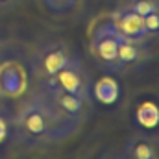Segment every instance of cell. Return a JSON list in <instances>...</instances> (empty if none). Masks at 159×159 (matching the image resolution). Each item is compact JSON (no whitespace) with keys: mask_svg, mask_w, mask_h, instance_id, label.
Returning a JSON list of instances; mask_svg holds the SVG:
<instances>
[{"mask_svg":"<svg viewBox=\"0 0 159 159\" xmlns=\"http://www.w3.org/2000/svg\"><path fill=\"white\" fill-rule=\"evenodd\" d=\"M0 78H7V81H0L2 96H19L24 91V74L17 63H0Z\"/></svg>","mask_w":159,"mask_h":159,"instance_id":"9c48e42d","label":"cell"},{"mask_svg":"<svg viewBox=\"0 0 159 159\" xmlns=\"http://www.w3.org/2000/svg\"><path fill=\"white\" fill-rule=\"evenodd\" d=\"M39 89L43 91H61V93H70L81 96L89 102H93V76L81 63L80 56H76L63 70L57 74L50 76L46 80L37 81Z\"/></svg>","mask_w":159,"mask_h":159,"instance_id":"7a4b0ae2","label":"cell"},{"mask_svg":"<svg viewBox=\"0 0 159 159\" xmlns=\"http://www.w3.org/2000/svg\"><path fill=\"white\" fill-rule=\"evenodd\" d=\"M78 54L70 48L69 43L65 41H52L37 48L30 59V69L32 74L37 78V81L46 80L59 70H63Z\"/></svg>","mask_w":159,"mask_h":159,"instance_id":"277c9868","label":"cell"},{"mask_svg":"<svg viewBox=\"0 0 159 159\" xmlns=\"http://www.w3.org/2000/svg\"><path fill=\"white\" fill-rule=\"evenodd\" d=\"M122 41H126L117 28L113 26V22L109 19L102 20L91 34L89 41V54L93 57V61L98 65V69L115 74V65H117V57H119V46Z\"/></svg>","mask_w":159,"mask_h":159,"instance_id":"3957f363","label":"cell"},{"mask_svg":"<svg viewBox=\"0 0 159 159\" xmlns=\"http://www.w3.org/2000/svg\"><path fill=\"white\" fill-rule=\"evenodd\" d=\"M152 2H156V4H159V0H152Z\"/></svg>","mask_w":159,"mask_h":159,"instance_id":"ac0fdd59","label":"cell"},{"mask_svg":"<svg viewBox=\"0 0 159 159\" xmlns=\"http://www.w3.org/2000/svg\"><path fill=\"white\" fill-rule=\"evenodd\" d=\"M107 19L113 22V26L117 28L120 35L129 43H137V44H148V34H146V28H144V19L139 17L137 13H133L131 9H128L124 4L117 6L109 15Z\"/></svg>","mask_w":159,"mask_h":159,"instance_id":"5b68a950","label":"cell"},{"mask_svg":"<svg viewBox=\"0 0 159 159\" xmlns=\"http://www.w3.org/2000/svg\"><path fill=\"white\" fill-rule=\"evenodd\" d=\"M48 94V98L52 100V104L56 106V109L65 115L67 119L74 120L78 124H83L89 113H91V107H93V102L76 96V94H70V93H61V91H44Z\"/></svg>","mask_w":159,"mask_h":159,"instance_id":"8992f818","label":"cell"},{"mask_svg":"<svg viewBox=\"0 0 159 159\" xmlns=\"http://www.w3.org/2000/svg\"><path fill=\"white\" fill-rule=\"evenodd\" d=\"M93 94H94L100 102L111 104V102L117 98V94H119V85H117L113 80L104 78V80H100L96 85H93Z\"/></svg>","mask_w":159,"mask_h":159,"instance_id":"30bf717a","label":"cell"},{"mask_svg":"<svg viewBox=\"0 0 159 159\" xmlns=\"http://www.w3.org/2000/svg\"><path fill=\"white\" fill-rule=\"evenodd\" d=\"M150 59V50L146 44H137L129 41H122L119 46V57L115 65V74H128L137 70Z\"/></svg>","mask_w":159,"mask_h":159,"instance_id":"52a82bcc","label":"cell"},{"mask_svg":"<svg viewBox=\"0 0 159 159\" xmlns=\"http://www.w3.org/2000/svg\"><path fill=\"white\" fill-rule=\"evenodd\" d=\"M0 115H9V107L6 104V96L0 94Z\"/></svg>","mask_w":159,"mask_h":159,"instance_id":"2e32d148","label":"cell"},{"mask_svg":"<svg viewBox=\"0 0 159 159\" xmlns=\"http://www.w3.org/2000/svg\"><path fill=\"white\" fill-rule=\"evenodd\" d=\"M4 61V44H2V41H0V63Z\"/></svg>","mask_w":159,"mask_h":159,"instance_id":"e0dca14e","label":"cell"},{"mask_svg":"<svg viewBox=\"0 0 159 159\" xmlns=\"http://www.w3.org/2000/svg\"><path fill=\"white\" fill-rule=\"evenodd\" d=\"M24 0H0V13H9L17 9Z\"/></svg>","mask_w":159,"mask_h":159,"instance_id":"9a60e30c","label":"cell"},{"mask_svg":"<svg viewBox=\"0 0 159 159\" xmlns=\"http://www.w3.org/2000/svg\"><path fill=\"white\" fill-rule=\"evenodd\" d=\"M126 159H159V139L152 135H135L124 146Z\"/></svg>","mask_w":159,"mask_h":159,"instance_id":"ba28073f","label":"cell"},{"mask_svg":"<svg viewBox=\"0 0 159 159\" xmlns=\"http://www.w3.org/2000/svg\"><path fill=\"white\" fill-rule=\"evenodd\" d=\"M11 135H13L11 113H9V115H0V144H4Z\"/></svg>","mask_w":159,"mask_h":159,"instance_id":"5bb4252c","label":"cell"},{"mask_svg":"<svg viewBox=\"0 0 159 159\" xmlns=\"http://www.w3.org/2000/svg\"><path fill=\"white\" fill-rule=\"evenodd\" d=\"M144 28H146V34H148L150 41L159 39V9L144 17Z\"/></svg>","mask_w":159,"mask_h":159,"instance_id":"4fadbf2b","label":"cell"},{"mask_svg":"<svg viewBox=\"0 0 159 159\" xmlns=\"http://www.w3.org/2000/svg\"><path fill=\"white\" fill-rule=\"evenodd\" d=\"M122 4L128 9H131L133 13H137L139 17H143V19L146 15H150V13H154V11L159 9V4L152 2V0H124Z\"/></svg>","mask_w":159,"mask_h":159,"instance_id":"7c38bea8","label":"cell"},{"mask_svg":"<svg viewBox=\"0 0 159 159\" xmlns=\"http://www.w3.org/2000/svg\"><path fill=\"white\" fill-rule=\"evenodd\" d=\"M11 126L13 137L28 148L59 144L81 128V124L61 115L39 87L20 102L15 115H11Z\"/></svg>","mask_w":159,"mask_h":159,"instance_id":"6da1fadb","label":"cell"},{"mask_svg":"<svg viewBox=\"0 0 159 159\" xmlns=\"http://www.w3.org/2000/svg\"><path fill=\"white\" fill-rule=\"evenodd\" d=\"M81 2H83V0H43V6H44L50 13L65 15V13L74 11Z\"/></svg>","mask_w":159,"mask_h":159,"instance_id":"8fae6325","label":"cell"}]
</instances>
